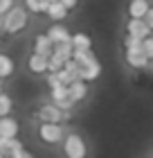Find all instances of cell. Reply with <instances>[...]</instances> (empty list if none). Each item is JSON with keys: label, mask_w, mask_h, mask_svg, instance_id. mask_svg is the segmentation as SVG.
<instances>
[{"label": "cell", "mask_w": 153, "mask_h": 158, "mask_svg": "<svg viewBox=\"0 0 153 158\" xmlns=\"http://www.w3.org/2000/svg\"><path fill=\"white\" fill-rule=\"evenodd\" d=\"M9 158H34V154L30 152V149H25V145H20L18 149H14V152L9 154Z\"/></svg>", "instance_id": "603a6c76"}, {"label": "cell", "mask_w": 153, "mask_h": 158, "mask_svg": "<svg viewBox=\"0 0 153 158\" xmlns=\"http://www.w3.org/2000/svg\"><path fill=\"white\" fill-rule=\"evenodd\" d=\"M50 0H25V9L32 14H45Z\"/></svg>", "instance_id": "ffe728a7"}, {"label": "cell", "mask_w": 153, "mask_h": 158, "mask_svg": "<svg viewBox=\"0 0 153 158\" xmlns=\"http://www.w3.org/2000/svg\"><path fill=\"white\" fill-rule=\"evenodd\" d=\"M38 138H41V142H45V145L63 142V138H65V127L61 124V122H41Z\"/></svg>", "instance_id": "3957f363"}, {"label": "cell", "mask_w": 153, "mask_h": 158, "mask_svg": "<svg viewBox=\"0 0 153 158\" xmlns=\"http://www.w3.org/2000/svg\"><path fill=\"white\" fill-rule=\"evenodd\" d=\"M34 52H38L43 56H50V54L54 52V43L50 41L45 34H38V36L34 39Z\"/></svg>", "instance_id": "5bb4252c"}, {"label": "cell", "mask_w": 153, "mask_h": 158, "mask_svg": "<svg viewBox=\"0 0 153 158\" xmlns=\"http://www.w3.org/2000/svg\"><path fill=\"white\" fill-rule=\"evenodd\" d=\"M68 97H70L74 104L83 102V99L88 97V84H86L83 79H77V81H72V84L68 86Z\"/></svg>", "instance_id": "30bf717a"}, {"label": "cell", "mask_w": 153, "mask_h": 158, "mask_svg": "<svg viewBox=\"0 0 153 158\" xmlns=\"http://www.w3.org/2000/svg\"><path fill=\"white\" fill-rule=\"evenodd\" d=\"M72 48L74 50H92V39L86 32H77V34H72Z\"/></svg>", "instance_id": "2e32d148"}, {"label": "cell", "mask_w": 153, "mask_h": 158, "mask_svg": "<svg viewBox=\"0 0 153 158\" xmlns=\"http://www.w3.org/2000/svg\"><path fill=\"white\" fill-rule=\"evenodd\" d=\"M47 59H50V63H47V73H59V70L65 66V63L70 61L68 56H63L61 52H56V50H54V52L47 56Z\"/></svg>", "instance_id": "9a60e30c"}, {"label": "cell", "mask_w": 153, "mask_h": 158, "mask_svg": "<svg viewBox=\"0 0 153 158\" xmlns=\"http://www.w3.org/2000/svg\"><path fill=\"white\" fill-rule=\"evenodd\" d=\"M149 9H151L149 0H131L126 11H128V18H144Z\"/></svg>", "instance_id": "4fadbf2b"}, {"label": "cell", "mask_w": 153, "mask_h": 158, "mask_svg": "<svg viewBox=\"0 0 153 158\" xmlns=\"http://www.w3.org/2000/svg\"><path fill=\"white\" fill-rule=\"evenodd\" d=\"M36 118H38L41 122H63L72 118V111H63L59 109L54 102H45L38 106V111H36Z\"/></svg>", "instance_id": "277c9868"}, {"label": "cell", "mask_w": 153, "mask_h": 158, "mask_svg": "<svg viewBox=\"0 0 153 158\" xmlns=\"http://www.w3.org/2000/svg\"><path fill=\"white\" fill-rule=\"evenodd\" d=\"M124 59L135 70H144V68H149V63H151V59L142 52V48L140 50H124Z\"/></svg>", "instance_id": "5b68a950"}, {"label": "cell", "mask_w": 153, "mask_h": 158, "mask_svg": "<svg viewBox=\"0 0 153 158\" xmlns=\"http://www.w3.org/2000/svg\"><path fill=\"white\" fill-rule=\"evenodd\" d=\"M101 63H99V59H92L90 63H86V66H81V79L86 84H92V81H97L99 79V75H101Z\"/></svg>", "instance_id": "8fae6325"}, {"label": "cell", "mask_w": 153, "mask_h": 158, "mask_svg": "<svg viewBox=\"0 0 153 158\" xmlns=\"http://www.w3.org/2000/svg\"><path fill=\"white\" fill-rule=\"evenodd\" d=\"M11 111H14V99L7 93H0V118L11 115Z\"/></svg>", "instance_id": "44dd1931"}, {"label": "cell", "mask_w": 153, "mask_h": 158, "mask_svg": "<svg viewBox=\"0 0 153 158\" xmlns=\"http://www.w3.org/2000/svg\"><path fill=\"white\" fill-rule=\"evenodd\" d=\"M18 131H20V124L14 115L0 118V135L2 138H18Z\"/></svg>", "instance_id": "9c48e42d"}, {"label": "cell", "mask_w": 153, "mask_h": 158, "mask_svg": "<svg viewBox=\"0 0 153 158\" xmlns=\"http://www.w3.org/2000/svg\"><path fill=\"white\" fill-rule=\"evenodd\" d=\"M0 93H2V79H0Z\"/></svg>", "instance_id": "f1b7e54d"}, {"label": "cell", "mask_w": 153, "mask_h": 158, "mask_svg": "<svg viewBox=\"0 0 153 158\" xmlns=\"http://www.w3.org/2000/svg\"><path fill=\"white\" fill-rule=\"evenodd\" d=\"M142 52L149 56V59H153V36H147L142 39Z\"/></svg>", "instance_id": "cb8c5ba5"}, {"label": "cell", "mask_w": 153, "mask_h": 158, "mask_svg": "<svg viewBox=\"0 0 153 158\" xmlns=\"http://www.w3.org/2000/svg\"><path fill=\"white\" fill-rule=\"evenodd\" d=\"M144 20H147V25L151 27V32H153V7L147 11V16H144Z\"/></svg>", "instance_id": "4316f807"}, {"label": "cell", "mask_w": 153, "mask_h": 158, "mask_svg": "<svg viewBox=\"0 0 153 158\" xmlns=\"http://www.w3.org/2000/svg\"><path fill=\"white\" fill-rule=\"evenodd\" d=\"M14 70H16V63L9 54H0V79H7L14 75Z\"/></svg>", "instance_id": "e0dca14e"}, {"label": "cell", "mask_w": 153, "mask_h": 158, "mask_svg": "<svg viewBox=\"0 0 153 158\" xmlns=\"http://www.w3.org/2000/svg\"><path fill=\"white\" fill-rule=\"evenodd\" d=\"M0 158H7V154H2V152H0Z\"/></svg>", "instance_id": "83f0119b"}, {"label": "cell", "mask_w": 153, "mask_h": 158, "mask_svg": "<svg viewBox=\"0 0 153 158\" xmlns=\"http://www.w3.org/2000/svg\"><path fill=\"white\" fill-rule=\"evenodd\" d=\"M54 50L61 52L63 56H68V59H72V50H74V48H72V41H68V43H56Z\"/></svg>", "instance_id": "7402d4cb"}, {"label": "cell", "mask_w": 153, "mask_h": 158, "mask_svg": "<svg viewBox=\"0 0 153 158\" xmlns=\"http://www.w3.org/2000/svg\"><path fill=\"white\" fill-rule=\"evenodd\" d=\"M151 61H153V59H151Z\"/></svg>", "instance_id": "f546056e"}, {"label": "cell", "mask_w": 153, "mask_h": 158, "mask_svg": "<svg viewBox=\"0 0 153 158\" xmlns=\"http://www.w3.org/2000/svg\"><path fill=\"white\" fill-rule=\"evenodd\" d=\"M61 2L65 5V9L72 11V9H77V5H79V0H61Z\"/></svg>", "instance_id": "484cf974"}, {"label": "cell", "mask_w": 153, "mask_h": 158, "mask_svg": "<svg viewBox=\"0 0 153 158\" xmlns=\"http://www.w3.org/2000/svg\"><path fill=\"white\" fill-rule=\"evenodd\" d=\"M68 9H65V5L61 2V0H50V5H47V9H45V16L50 18V20H65L68 18Z\"/></svg>", "instance_id": "7c38bea8"}, {"label": "cell", "mask_w": 153, "mask_h": 158, "mask_svg": "<svg viewBox=\"0 0 153 158\" xmlns=\"http://www.w3.org/2000/svg\"><path fill=\"white\" fill-rule=\"evenodd\" d=\"M14 2H16V0H0V16H5V14L14 7Z\"/></svg>", "instance_id": "d4e9b609"}, {"label": "cell", "mask_w": 153, "mask_h": 158, "mask_svg": "<svg viewBox=\"0 0 153 158\" xmlns=\"http://www.w3.org/2000/svg\"><path fill=\"white\" fill-rule=\"evenodd\" d=\"M126 34H131L135 39H147V36H151V27L147 25L144 18H131L126 23Z\"/></svg>", "instance_id": "8992f818"}, {"label": "cell", "mask_w": 153, "mask_h": 158, "mask_svg": "<svg viewBox=\"0 0 153 158\" xmlns=\"http://www.w3.org/2000/svg\"><path fill=\"white\" fill-rule=\"evenodd\" d=\"M45 36L50 39L56 45V43H68V41H72V34H70V30L65 25H61V23H54V25H50L47 27V32H45Z\"/></svg>", "instance_id": "52a82bcc"}, {"label": "cell", "mask_w": 153, "mask_h": 158, "mask_svg": "<svg viewBox=\"0 0 153 158\" xmlns=\"http://www.w3.org/2000/svg\"><path fill=\"white\" fill-rule=\"evenodd\" d=\"M20 145H23V142H20L18 138H2V135H0V152L7 154V158H9V154L14 152V149H18Z\"/></svg>", "instance_id": "d6986e66"}, {"label": "cell", "mask_w": 153, "mask_h": 158, "mask_svg": "<svg viewBox=\"0 0 153 158\" xmlns=\"http://www.w3.org/2000/svg\"><path fill=\"white\" fill-rule=\"evenodd\" d=\"M47 63H50V59L38 54V52H32L27 56V68H30L32 75H45L47 73Z\"/></svg>", "instance_id": "ba28073f"}, {"label": "cell", "mask_w": 153, "mask_h": 158, "mask_svg": "<svg viewBox=\"0 0 153 158\" xmlns=\"http://www.w3.org/2000/svg\"><path fill=\"white\" fill-rule=\"evenodd\" d=\"M63 156L65 158H86L88 156L86 140L79 133H65V138H63Z\"/></svg>", "instance_id": "7a4b0ae2"}, {"label": "cell", "mask_w": 153, "mask_h": 158, "mask_svg": "<svg viewBox=\"0 0 153 158\" xmlns=\"http://www.w3.org/2000/svg\"><path fill=\"white\" fill-rule=\"evenodd\" d=\"M27 27V9L14 5L5 16H0V32L9 34V36H16Z\"/></svg>", "instance_id": "6da1fadb"}, {"label": "cell", "mask_w": 153, "mask_h": 158, "mask_svg": "<svg viewBox=\"0 0 153 158\" xmlns=\"http://www.w3.org/2000/svg\"><path fill=\"white\" fill-rule=\"evenodd\" d=\"M72 59H74L79 66H86V63H90L92 59H97V56H95L92 50H72Z\"/></svg>", "instance_id": "ac0fdd59"}]
</instances>
